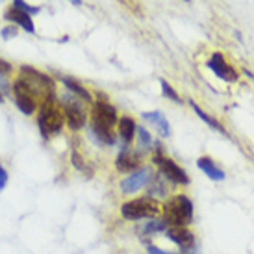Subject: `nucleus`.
<instances>
[{"label":"nucleus","instance_id":"nucleus-13","mask_svg":"<svg viewBox=\"0 0 254 254\" xmlns=\"http://www.w3.org/2000/svg\"><path fill=\"white\" fill-rule=\"evenodd\" d=\"M89 137L100 147H112L117 143V137L113 135V130L106 127H100L95 123H89Z\"/></svg>","mask_w":254,"mask_h":254},{"label":"nucleus","instance_id":"nucleus-29","mask_svg":"<svg viewBox=\"0 0 254 254\" xmlns=\"http://www.w3.org/2000/svg\"><path fill=\"white\" fill-rule=\"evenodd\" d=\"M7 178H9V175H7V171L4 169V167H2V163H0V191L6 190Z\"/></svg>","mask_w":254,"mask_h":254},{"label":"nucleus","instance_id":"nucleus-32","mask_svg":"<svg viewBox=\"0 0 254 254\" xmlns=\"http://www.w3.org/2000/svg\"><path fill=\"white\" fill-rule=\"evenodd\" d=\"M243 72L247 74V78H251V80H254V74H253V72H251V71H247V69H245V71H243Z\"/></svg>","mask_w":254,"mask_h":254},{"label":"nucleus","instance_id":"nucleus-31","mask_svg":"<svg viewBox=\"0 0 254 254\" xmlns=\"http://www.w3.org/2000/svg\"><path fill=\"white\" fill-rule=\"evenodd\" d=\"M69 2H71V4H74V6H82V4H84L82 0H69Z\"/></svg>","mask_w":254,"mask_h":254},{"label":"nucleus","instance_id":"nucleus-18","mask_svg":"<svg viewBox=\"0 0 254 254\" xmlns=\"http://www.w3.org/2000/svg\"><path fill=\"white\" fill-rule=\"evenodd\" d=\"M190 106H191V110H193V112H195V113L198 115V117H200V119L204 121V123L208 125V127L213 128V130H215V132H219V134H223L225 137H230V135H228V132H226V128L223 127V125H221V123H219V121L215 119V117H212V115H208V113H206L204 110H200V106H198L197 102H193V100H190Z\"/></svg>","mask_w":254,"mask_h":254},{"label":"nucleus","instance_id":"nucleus-1","mask_svg":"<svg viewBox=\"0 0 254 254\" xmlns=\"http://www.w3.org/2000/svg\"><path fill=\"white\" fill-rule=\"evenodd\" d=\"M11 91L13 95H28L36 99L39 106L47 100H58L56 82L49 74L37 71L36 67L30 65H22L19 69V76L11 82Z\"/></svg>","mask_w":254,"mask_h":254},{"label":"nucleus","instance_id":"nucleus-2","mask_svg":"<svg viewBox=\"0 0 254 254\" xmlns=\"http://www.w3.org/2000/svg\"><path fill=\"white\" fill-rule=\"evenodd\" d=\"M37 127H39L43 139H50L54 135L62 134V130L65 127V117L58 100H47L39 106Z\"/></svg>","mask_w":254,"mask_h":254},{"label":"nucleus","instance_id":"nucleus-9","mask_svg":"<svg viewBox=\"0 0 254 254\" xmlns=\"http://www.w3.org/2000/svg\"><path fill=\"white\" fill-rule=\"evenodd\" d=\"M206 67H208L215 76L221 78L223 82H228V84L238 82V78H240L238 71H236L232 65L226 62L225 56H223L221 52H213L212 56H210V60L206 62Z\"/></svg>","mask_w":254,"mask_h":254},{"label":"nucleus","instance_id":"nucleus-16","mask_svg":"<svg viewBox=\"0 0 254 254\" xmlns=\"http://www.w3.org/2000/svg\"><path fill=\"white\" fill-rule=\"evenodd\" d=\"M117 127H119V139L123 145H127L130 147V143L134 141L135 137V132H137V125H135V121L132 117H119V123H117Z\"/></svg>","mask_w":254,"mask_h":254},{"label":"nucleus","instance_id":"nucleus-21","mask_svg":"<svg viewBox=\"0 0 254 254\" xmlns=\"http://www.w3.org/2000/svg\"><path fill=\"white\" fill-rule=\"evenodd\" d=\"M135 137H137V150L139 152H147V150H150L152 148V135H150V132H148L145 127H137V132H135Z\"/></svg>","mask_w":254,"mask_h":254},{"label":"nucleus","instance_id":"nucleus-4","mask_svg":"<svg viewBox=\"0 0 254 254\" xmlns=\"http://www.w3.org/2000/svg\"><path fill=\"white\" fill-rule=\"evenodd\" d=\"M162 213V204L152 197L132 198L121 206V215L127 221H147Z\"/></svg>","mask_w":254,"mask_h":254},{"label":"nucleus","instance_id":"nucleus-17","mask_svg":"<svg viewBox=\"0 0 254 254\" xmlns=\"http://www.w3.org/2000/svg\"><path fill=\"white\" fill-rule=\"evenodd\" d=\"M60 78V82L65 85V89L69 93H72L74 97H78L80 100H84V102H89V104H93V95L87 89H85L84 85L80 84L78 80H74V78H69V76H58Z\"/></svg>","mask_w":254,"mask_h":254},{"label":"nucleus","instance_id":"nucleus-30","mask_svg":"<svg viewBox=\"0 0 254 254\" xmlns=\"http://www.w3.org/2000/svg\"><path fill=\"white\" fill-rule=\"evenodd\" d=\"M147 254H177V253H169V251H163V249L156 247V245H147Z\"/></svg>","mask_w":254,"mask_h":254},{"label":"nucleus","instance_id":"nucleus-27","mask_svg":"<svg viewBox=\"0 0 254 254\" xmlns=\"http://www.w3.org/2000/svg\"><path fill=\"white\" fill-rule=\"evenodd\" d=\"M0 36H2V39H11V37L17 36V26H15V24L4 26V28L0 30Z\"/></svg>","mask_w":254,"mask_h":254},{"label":"nucleus","instance_id":"nucleus-34","mask_svg":"<svg viewBox=\"0 0 254 254\" xmlns=\"http://www.w3.org/2000/svg\"><path fill=\"white\" fill-rule=\"evenodd\" d=\"M184 2H191V0H184Z\"/></svg>","mask_w":254,"mask_h":254},{"label":"nucleus","instance_id":"nucleus-15","mask_svg":"<svg viewBox=\"0 0 254 254\" xmlns=\"http://www.w3.org/2000/svg\"><path fill=\"white\" fill-rule=\"evenodd\" d=\"M197 167L202 173H204L206 177L210 178V180H213V182H223L226 178L225 171L219 167L217 163L213 162L212 158H208V156H202V158H198L197 160Z\"/></svg>","mask_w":254,"mask_h":254},{"label":"nucleus","instance_id":"nucleus-5","mask_svg":"<svg viewBox=\"0 0 254 254\" xmlns=\"http://www.w3.org/2000/svg\"><path fill=\"white\" fill-rule=\"evenodd\" d=\"M62 104V112L65 117V125L71 128L72 132H78L87 125V110L84 108V100L74 97L72 93H65L62 99L58 100Z\"/></svg>","mask_w":254,"mask_h":254},{"label":"nucleus","instance_id":"nucleus-6","mask_svg":"<svg viewBox=\"0 0 254 254\" xmlns=\"http://www.w3.org/2000/svg\"><path fill=\"white\" fill-rule=\"evenodd\" d=\"M152 163L158 167L160 175H162L165 180H169L171 184H178V186H188V184H190L188 173H186L177 162H173V160L167 158L165 154H154L152 156Z\"/></svg>","mask_w":254,"mask_h":254},{"label":"nucleus","instance_id":"nucleus-28","mask_svg":"<svg viewBox=\"0 0 254 254\" xmlns=\"http://www.w3.org/2000/svg\"><path fill=\"white\" fill-rule=\"evenodd\" d=\"M13 65L9 64V62H6V60H2V58H0V72H4V74H6V76H11V74H13Z\"/></svg>","mask_w":254,"mask_h":254},{"label":"nucleus","instance_id":"nucleus-20","mask_svg":"<svg viewBox=\"0 0 254 254\" xmlns=\"http://www.w3.org/2000/svg\"><path fill=\"white\" fill-rule=\"evenodd\" d=\"M167 230V223L163 221V219H147V223L145 225L139 226V234H141L143 238L145 236H152V234H162Z\"/></svg>","mask_w":254,"mask_h":254},{"label":"nucleus","instance_id":"nucleus-23","mask_svg":"<svg viewBox=\"0 0 254 254\" xmlns=\"http://www.w3.org/2000/svg\"><path fill=\"white\" fill-rule=\"evenodd\" d=\"M160 85H162V95H163V97H167V99L173 100V102H175V104H178V106H180V104H184L182 97L175 91V87H173V85H171L165 78H160Z\"/></svg>","mask_w":254,"mask_h":254},{"label":"nucleus","instance_id":"nucleus-7","mask_svg":"<svg viewBox=\"0 0 254 254\" xmlns=\"http://www.w3.org/2000/svg\"><path fill=\"white\" fill-rule=\"evenodd\" d=\"M89 123H95V125H100V127L113 130V127L119 123V115H117L115 106H112L110 102L100 99L91 104V121Z\"/></svg>","mask_w":254,"mask_h":254},{"label":"nucleus","instance_id":"nucleus-14","mask_svg":"<svg viewBox=\"0 0 254 254\" xmlns=\"http://www.w3.org/2000/svg\"><path fill=\"white\" fill-rule=\"evenodd\" d=\"M141 117L145 121H148V123L158 130V134L162 135V137H169V135L173 134L169 121H167V117H165L162 112H158V110H156V112H143Z\"/></svg>","mask_w":254,"mask_h":254},{"label":"nucleus","instance_id":"nucleus-10","mask_svg":"<svg viewBox=\"0 0 254 254\" xmlns=\"http://www.w3.org/2000/svg\"><path fill=\"white\" fill-rule=\"evenodd\" d=\"M165 236L167 240L182 249V253H188L190 249L195 247V234L188 226H167Z\"/></svg>","mask_w":254,"mask_h":254},{"label":"nucleus","instance_id":"nucleus-22","mask_svg":"<svg viewBox=\"0 0 254 254\" xmlns=\"http://www.w3.org/2000/svg\"><path fill=\"white\" fill-rule=\"evenodd\" d=\"M165 195H167V186L163 184L162 175L156 178H150V182H148V197L162 198V197H165Z\"/></svg>","mask_w":254,"mask_h":254},{"label":"nucleus","instance_id":"nucleus-8","mask_svg":"<svg viewBox=\"0 0 254 254\" xmlns=\"http://www.w3.org/2000/svg\"><path fill=\"white\" fill-rule=\"evenodd\" d=\"M152 178V167L143 165L139 169H135L134 173H130L125 180H121L119 188L125 195H135L137 191H141L143 188H147L148 182Z\"/></svg>","mask_w":254,"mask_h":254},{"label":"nucleus","instance_id":"nucleus-19","mask_svg":"<svg viewBox=\"0 0 254 254\" xmlns=\"http://www.w3.org/2000/svg\"><path fill=\"white\" fill-rule=\"evenodd\" d=\"M13 100L17 110L24 113V115H34L39 110V102L36 99L28 97V95H13Z\"/></svg>","mask_w":254,"mask_h":254},{"label":"nucleus","instance_id":"nucleus-33","mask_svg":"<svg viewBox=\"0 0 254 254\" xmlns=\"http://www.w3.org/2000/svg\"><path fill=\"white\" fill-rule=\"evenodd\" d=\"M2 102H4V95H2V93H0V104H2Z\"/></svg>","mask_w":254,"mask_h":254},{"label":"nucleus","instance_id":"nucleus-26","mask_svg":"<svg viewBox=\"0 0 254 254\" xmlns=\"http://www.w3.org/2000/svg\"><path fill=\"white\" fill-rule=\"evenodd\" d=\"M11 91V82H9V76H6L4 72H0V93L2 95H7Z\"/></svg>","mask_w":254,"mask_h":254},{"label":"nucleus","instance_id":"nucleus-24","mask_svg":"<svg viewBox=\"0 0 254 254\" xmlns=\"http://www.w3.org/2000/svg\"><path fill=\"white\" fill-rule=\"evenodd\" d=\"M11 7L19 9V11H24V13L32 15V17L41 11V7H39V6H32V4H28L26 0H13V2H11Z\"/></svg>","mask_w":254,"mask_h":254},{"label":"nucleus","instance_id":"nucleus-11","mask_svg":"<svg viewBox=\"0 0 254 254\" xmlns=\"http://www.w3.org/2000/svg\"><path fill=\"white\" fill-rule=\"evenodd\" d=\"M141 152L139 150H130V147H127V145H123L119 150V154H117V160H115V167H117V171H121V173H127V171H132L134 173L135 169H137V165H139V162H141Z\"/></svg>","mask_w":254,"mask_h":254},{"label":"nucleus","instance_id":"nucleus-25","mask_svg":"<svg viewBox=\"0 0 254 254\" xmlns=\"http://www.w3.org/2000/svg\"><path fill=\"white\" fill-rule=\"evenodd\" d=\"M71 162H72V165H74V167L80 171V173H85V175H89V173H87V169H85V162L82 160L80 152H78V150H74V148H72V152H71Z\"/></svg>","mask_w":254,"mask_h":254},{"label":"nucleus","instance_id":"nucleus-12","mask_svg":"<svg viewBox=\"0 0 254 254\" xmlns=\"http://www.w3.org/2000/svg\"><path fill=\"white\" fill-rule=\"evenodd\" d=\"M4 19H6L9 24H15V26H21L24 32L28 34H36V24H34V19L32 15L24 13V11H19L15 7H9L4 11Z\"/></svg>","mask_w":254,"mask_h":254},{"label":"nucleus","instance_id":"nucleus-3","mask_svg":"<svg viewBox=\"0 0 254 254\" xmlns=\"http://www.w3.org/2000/svg\"><path fill=\"white\" fill-rule=\"evenodd\" d=\"M163 221L171 226H190L193 221V202L188 195H175L162 208Z\"/></svg>","mask_w":254,"mask_h":254}]
</instances>
